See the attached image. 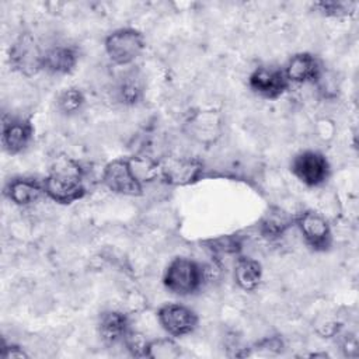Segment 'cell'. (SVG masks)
Masks as SVG:
<instances>
[{
    "instance_id": "cell-18",
    "label": "cell",
    "mask_w": 359,
    "mask_h": 359,
    "mask_svg": "<svg viewBox=\"0 0 359 359\" xmlns=\"http://www.w3.org/2000/svg\"><path fill=\"white\" fill-rule=\"evenodd\" d=\"M180 346L168 339V338H161L156 339L147 344V352L146 356L149 358H175L180 355Z\"/></svg>"
},
{
    "instance_id": "cell-16",
    "label": "cell",
    "mask_w": 359,
    "mask_h": 359,
    "mask_svg": "<svg viewBox=\"0 0 359 359\" xmlns=\"http://www.w3.org/2000/svg\"><path fill=\"white\" fill-rule=\"evenodd\" d=\"M294 222V217L282 208H269L259 220V231L266 238H276L282 236Z\"/></svg>"
},
{
    "instance_id": "cell-17",
    "label": "cell",
    "mask_w": 359,
    "mask_h": 359,
    "mask_svg": "<svg viewBox=\"0 0 359 359\" xmlns=\"http://www.w3.org/2000/svg\"><path fill=\"white\" fill-rule=\"evenodd\" d=\"M261 276H262V268L257 259L241 257L236 261L234 279H236V283L245 292L254 290L259 285Z\"/></svg>"
},
{
    "instance_id": "cell-6",
    "label": "cell",
    "mask_w": 359,
    "mask_h": 359,
    "mask_svg": "<svg viewBox=\"0 0 359 359\" xmlns=\"http://www.w3.org/2000/svg\"><path fill=\"white\" fill-rule=\"evenodd\" d=\"M10 63L13 69L28 77L43 69V52L31 34H21L11 45Z\"/></svg>"
},
{
    "instance_id": "cell-14",
    "label": "cell",
    "mask_w": 359,
    "mask_h": 359,
    "mask_svg": "<svg viewBox=\"0 0 359 359\" xmlns=\"http://www.w3.org/2000/svg\"><path fill=\"white\" fill-rule=\"evenodd\" d=\"M79 62L76 48L67 45L52 46L43 52V69L53 74H67Z\"/></svg>"
},
{
    "instance_id": "cell-19",
    "label": "cell",
    "mask_w": 359,
    "mask_h": 359,
    "mask_svg": "<svg viewBox=\"0 0 359 359\" xmlns=\"http://www.w3.org/2000/svg\"><path fill=\"white\" fill-rule=\"evenodd\" d=\"M83 104H84V95L77 88H67L57 98V105L60 111H63L65 114L77 112L83 107Z\"/></svg>"
},
{
    "instance_id": "cell-7",
    "label": "cell",
    "mask_w": 359,
    "mask_h": 359,
    "mask_svg": "<svg viewBox=\"0 0 359 359\" xmlns=\"http://www.w3.org/2000/svg\"><path fill=\"white\" fill-rule=\"evenodd\" d=\"M292 172L303 184L317 187L327 181L330 175V164L324 154L314 150H306L293 158Z\"/></svg>"
},
{
    "instance_id": "cell-5",
    "label": "cell",
    "mask_w": 359,
    "mask_h": 359,
    "mask_svg": "<svg viewBox=\"0 0 359 359\" xmlns=\"http://www.w3.org/2000/svg\"><path fill=\"white\" fill-rule=\"evenodd\" d=\"M102 184L112 192L128 196L142 194V181L135 174L130 158H116L109 161L102 171Z\"/></svg>"
},
{
    "instance_id": "cell-21",
    "label": "cell",
    "mask_w": 359,
    "mask_h": 359,
    "mask_svg": "<svg viewBox=\"0 0 359 359\" xmlns=\"http://www.w3.org/2000/svg\"><path fill=\"white\" fill-rule=\"evenodd\" d=\"M140 95V87L137 86V83L128 80L125 83L121 84L119 87V98L122 102H136L139 100Z\"/></svg>"
},
{
    "instance_id": "cell-3",
    "label": "cell",
    "mask_w": 359,
    "mask_h": 359,
    "mask_svg": "<svg viewBox=\"0 0 359 359\" xmlns=\"http://www.w3.org/2000/svg\"><path fill=\"white\" fill-rule=\"evenodd\" d=\"M202 171L203 164L194 157L167 156L156 161L157 178L168 185H189L201 177Z\"/></svg>"
},
{
    "instance_id": "cell-9",
    "label": "cell",
    "mask_w": 359,
    "mask_h": 359,
    "mask_svg": "<svg viewBox=\"0 0 359 359\" xmlns=\"http://www.w3.org/2000/svg\"><path fill=\"white\" fill-rule=\"evenodd\" d=\"M161 327L172 337H184L191 334L198 324V316L194 310L184 304L168 303L160 307L157 313Z\"/></svg>"
},
{
    "instance_id": "cell-13",
    "label": "cell",
    "mask_w": 359,
    "mask_h": 359,
    "mask_svg": "<svg viewBox=\"0 0 359 359\" xmlns=\"http://www.w3.org/2000/svg\"><path fill=\"white\" fill-rule=\"evenodd\" d=\"M98 332L102 341L108 345H116L125 342L130 332L129 320L121 311H104L98 320Z\"/></svg>"
},
{
    "instance_id": "cell-11",
    "label": "cell",
    "mask_w": 359,
    "mask_h": 359,
    "mask_svg": "<svg viewBox=\"0 0 359 359\" xmlns=\"http://www.w3.org/2000/svg\"><path fill=\"white\" fill-rule=\"evenodd\" d=\"M34 136L29 121L22 118H4L1 128V144L8 154H18L27 149Z\"/></svg>"
},
{
    "instance_id": "cell-22",
    "label": "cell",
    "mask_w": 359,
    "mask_h": 359,
    "mask_svg": "<svg viewBox=\"0 0 359 359\" xmlns=\"http://www.w3.org/2000/svg\"><path fill=\"white\" fill-rule=\"evenodd\" d=\"M1 356L4 359H10V358H27L28 355L22 351V348L17 345H4L1 349Z\"/></svg>"
},
{
    "instance_id": "cell-2",
    "label": "cell",
    "mask_w": 359,
    "mask_h": 359,
    "mask_svg": "<svg viewBox=\"0 0 359 359\" xmlns=\"http://www.w3.org/2000/svg\"><path fill=\"white\" fill-rule=\"evenodd\" d=\"M203 268L185 257L174 258L165 268L163 283L168 292L178 296L195 293L203 283Z\"/></svg>"
},
{
    "instance_id": "cell-10",
    "label": "cell",
    "mask_w": 359,
    "mask_h": 359,
    "mask_svg": "<svg viewBox=\"0 0 359 359\" xmlns=\"http://www.w3.org/2000/svg\"><path fill=\"white\" fill-rule=\"evenodd\" d=\"M248 84L251 90L262 98L275 100L280 97L287 86L289 81L283 73V70L276 67H257L248 79Z\"/></svg>"
},
{
    "instance_id": "cell-12",
    "label": "cell",
    "mask_w": 359,
    "mask_h": 359,
    "mask_svg": "<svg viewBox=\"0 0 359 359\" xmlns=\"http://www.w3.org/2000/svg\"><path fill=\"white\" fill-rule=\"evenodd\" d=\"M285 76L287 81L293 83H310L320 77L321 67L316 56L307 52L293 55L285 67Z\"/></svg>"
},
{
    "instance_id": "cell-15",
    "label": "cell",
    "mask_w": 359,
    "mask_h": 359,
    "mask_svg": "<svg viewBox=\"0 0 359 359\" xmlns=\"http://www.w3.org/2000/svg\"><path fill=\"white\" fill-rule=\"evenodd\" d=\"M6 195L15 205H31L45 192L43 185L32 178H14L6 187Z\"/></svg>"
},
{
    "instance_id": "cell-20",
    "label": "cell",
    "mask_w": 359,
    "mask_h": 359,
    "mask_svg": "<svg viewBox=\"0 0 359 359\" xmlns=\"http://www.w3.org/2000/svg\"><path fill=\"white\" fill-rule=\"evenodd\" d=\"M314 7L324 15H331V17H341V15H348L352 14L356 8V3L351 1H320L316 3Z\"/></svg>"
},
{
    "instance_id": "cell-8",
    "label": "cell",
    "mask_w": 359,
    "mask_h": 359,
    "mask_svg": "<svg viewBox=\"0 0 359 359\" xmlns=\"http://www.w3.org/2000/svg\"><path fill=\"white\" fill-rule=\"evenodd\" d=\"M296 223L307 241L316 251H325L331 245V229L327 219L316 210H304L296 219Z\"/></svg>"
},
{
    "instance_id": "cell-1",
    "label": "cell",
    "mask_w": 359,
    "mask_h": 359,
    "mask_svg": "<svg viewBox=\"0 0 359 359\" xmlns=\"http://www.w3.org/2000/svg\"><path fill=\"white\" fill-rule=\"evenodd\" d=\"M43 189L52 201L62 205L81 199L86 194V187L80 164L67 156L55 158L43 181Z\"/></svg>"
},
{
    "instance_id": "cell-4",
    "label": "cell",
    "mask_w": 359,
    "mask_h": 359,
    "mask_svg": "<svg viewBox=\"0 0 359 359\" xmlns=\"http://www.w3.org/2000/svg\"><path fill=\"white\" fill-rule=\"evenodd\" d=\"M144 49L143 35L133 28H121L105 39V52L115 65H129Z\"/></svg>"
}]
</instances>
